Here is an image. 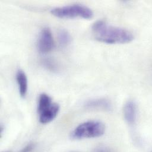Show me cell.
<instances>
[{"label":"cell","mask_w":152,"mask_h":152,"mask_svg":"<svg viewBox=\"0 0 152 152\" xmlns=\"http://www.w3.org/2000/svg\"><path fill=\"white\" fill-rule=\"evenodd\" d=\"M106 130L104 124L99 121H88L78 125L71 132V137L75 140L97 138L102 136Z\"/></svg>","instance_id":"2"},{"label":"cell","mask_w":152,"mask_h":152,"mask_svg":"<svg viewBox=\"0 0 152 152\" xmlns=\"http://www.w3.org/2000/svg\"><path fill=\"white\" fill-rule=\"evenodd\" d=\"M43 65L45 67H46L48 69L55 71L57 69V66L55 63L50 59H46L43 61Z\"/></svg>","instance_id":"11"},{"label":"cell","mask_w":152,"mask_h":152,"mask_svg":"<svg viewBox=\"0 0 152 152\" xmlns=\"http://www.w3.org/2000/svg\"><path fill=\"white\" fill-rule=\"evenodd\" d=\"M84 106L87 109L102 110L104 111H110L112 109V106L109 100L104 98H96L87 100Z\"/></svg>","instance_id":"7"},{"label":"cell","mask_w":152,"mask_h":152,"mask_svg":"<svg viewBox=\"0 0 152 152\" xmlns=\"http://www.w3.org/2000/svg\"><path fill=\"white\" fill-rule=\"evenodd\" d=\"M50 13L55 17L60 18L80 17L90 19L93 16V12L89 7L79 4L55 7L50 10Z\"/></svg>","instance_id":"3"},{"label":"cell","mask_w":152,"mask_h":152,"mask_svg":"<svg viewBox=\"0 0 152 152\" xmlns=\"http://www.w3.org/2000/svg\"><path fill=\"white\" fill-rule=\"evenodd\" d=\"M37 46L38 50L42 54L48 53L53 49L54 40L52 32L48 27L43 28L40 31Z\"/></svg>","instance_id":"4"},{"label":"cell","mask_w":152,"mask_h":152,"mask_svg":"<svg viewBox=\"0 0 152 152\" xmlns=\"http://www.w3.org/2000/svg\"><path fill=\"white\" fill-rule=\"evenodd\" d=\"M124 117L125 121L131 125L135 124L137 118V106L133 100H129L125 104L123 109Z\"/></svg>","instance_id":"6"},{"label":"cell","mask_w":152,"mask_h":152,"mask_svg":"<svg viewBox=\"0 0 152 152\" xmlns=\"http://www.w3.org/2000/svg\"><path fill=\"white\" fill-rule=\"evenodd\" d=\"M15 77L20 96L24 98L27 93L28 81L27 75L23 70L18 69L17 71Z\"/></svg>","instance_id":"8"},{"label":"cell","mask_w":152,"mask_h":152,"mask_svg":"<svg viewBox=\"0 0 152 152\" xmlns=\"http://www.w3.org/2000/svg\"><path fill=\"white\" fill-rule=\"evenodd\" d=\"M59 111V104L53 102L49 106L38 113L39 122L43 124L50 122L56 118Z\"/></svg>","instance_id":"5"},{"label":"cell","mask_w":152,"mask_h":152,"mask_svg":"<svg viewBox=\"0 0 152 152\" xmlns=\"http://www.w3.org/2000/svg\"><path fill=\"white\" fill-rule=\"evenodd\" d=\"M34 148V144L32 143L28 144L24 148L21 150L22 151H30Z\"/></svg>","instance_id":"12"},{"label":"cell","mask_w":152,"mask_h":152,"mask_svg":"<svg viewBox=\"0 0 152 152\" xmlns=\"http://www.w3.org/2000/svg\"><path fill=\"white\" fill-rule=\"evenodd\" d=\"M52 103V99L48 94L46 93L40 94L38 99L37 112H40Z\"/></svg>","instance_id":"9"},{"label":"cell","mask_w":152,"mask_h":152,"mask_svg":"<svg viewBox=\"0 0 152 152\" xmlns=\"http://www.w3.org/2000/svg\"><path fill=\"white\" fill-rule=\"evenodd\" d=\"M91 32L96 40L107 44L127 43L134 39V34L130 31L109 25L103 20H98L93 23Z\"/></svg>","instance_id":"1"},{"label":"cell","mask_w":152,"mask_h":152,"mask_svg":"<svg viewBox=\"0 0 152 152\" xmlns=\"http://www.w3.org/2000/svg\"><path fill=\"white\" fill-rule=\"evenodd\" d=\"M58 40L61 46H66L71 43V36L66 30L61 29L58 33Z\"/></svg>","instance_id":"10"}]
</instances>
